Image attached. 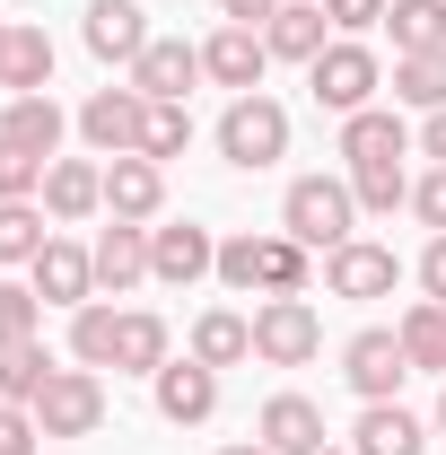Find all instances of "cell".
Wrapping results in <instances>:
<instances>
[{"mask_svg":"<svg viewBox=\"0 0 446 455\" xmlns=\"http://www.w3.org/2000/svg\"><path fill=\"white\" fill-rule=\"evenodd\" d=\"M341 158H350V193H359V211H377L394 220L402 202H411V132H402V114L394 106H368V114H341Z\"/></svg>","mask_w":446,"mask_h":455,"instance_id":"cell-1","label":"cell"},{"mask_svg":"<svg viewBox=\"0 0 446 455\" xmlns=\"http://www.w3.org/2000/svg\"><path fill=\"white\" fill-rule=\"evenodd\" d=\"M280 228L307 245V254H333L359 236V193H350V175H298L289 193H280Z\"/></svg>","mask_w":446,"mask_h":455,"instance_id":"cell-2","label":"cell"},{"mask_svg":"<svg viewBox=\"0 0 446 455\" xmlns=\"http://www.w3.org/2000/svg\"><path fill=\"white\" fill-rule=\"evenodd\" d=\"M219 158L236 175H263V167H280L289 158V106L280 97H227V114H219Z\"/></svg>","mask_w":446,"mask_h":455,"instance_id":"cell-3","label":"cell"},{"mask_svg":"<svg viewBox=\"0 0 446 455\" xmlns=\"http://www.w3.org/2000/svg\"><path fill=\"white\" fill-rule=\"evenodd\" d=\"M307 88H315V106H324V114H368V106H377V88H386V61L368 53L359 36H333L324 53L307 61Z\"/></svg>","mask_w":446,"mask_h":455,"instance_id":"cell-4","label":"cell"},{"mask_svg":"<svg viewBox=\"0 0 446 455\" xmlns=\"http://www.w3.org/2000/svg\"><path fill=\"white\" fill-rule=\"evenodd\" d=\"M70 132L88 140V158H131L140 140H149V97L123 79V88H97L88 106L70 114Z\"/></svg>","mask_w":446,"mask_h":455,"instance_id":"cell-5","label":"cell"},{"mask_svg":"<svg viewBox=\"0 0 446 455\" xmlns=\"http://www.w3.org/2000/svg\"><path fill=\"white\" fill-rule=\"evenodd\" d=\"M27 411H36L44 438H97V429H106V377H97V368H53L44 395L27 403Z\"/></svg>","mask_w":446,"mask_h":455,"instance_id":"cell-6","label":"cell"},{"mask_svg":"<svg viewBox=\"0 0 446 455\" xmlns=\"http://www.w3.org/2000/svg\"><path fill=\"white\" fill-rule=\"evenodd\" d=\"M315 350H324V315L307 298H263L254 307V359L263 368H307Z\"/></svg>","mask_w":446,"mask_h":455,"instance_id":"cell-7","label":"cell"},{"mask_svg":"<svg viewBox=\"0 0 446 455\" xmlns=\"http://www.w3.org/2000/svg\"><path fill=\"white\" fill-rule=\"evenodd\" d=\"M341 377H350V395H359V403H394V395H402V377H411L402 333H386V324L350 333V341H341Z\"/></svg>","mask_w":446,"mask_h":455,"instance_id":"cell-8","label":"cell"},{"mask_svg":"<svg viewBox=\"0 0 446 455\" xmlns=\"http://www.w3.org/2000/svg\"><path fill=\"white\" fill-rule=\"evenodd\" d=\"M394 281H402V263H394V245H377V236H350V245H333V254H324V289H333V298H350V307L394 298Z\"/></svg>","mask_w":446,"mask_h":455,"instance_id":"cell-9","label":"cell"},{"mask_svg":"<svg viewBox=\"0 0 446 455\" xmlns=\"http://www.w3.org/2000/svg\"><path fill=\"white\" fill-rule=\"evenodd\" d=\"M219 272V236L202 220H175V228H149V281H167V289H193V281H211Z\"/></svg>","mask_w":446,"mask_h":455,"instance_id":"cell-10","label":"cell"},{"mask_svg":"<svg viewBox=\"0 0 446 455\" xmlns=\"http://www.w3.org/2000/svg\"><path fill=\"white\" fill-rule=\"evenodd\" d=\"M263 70H272V44H263V27H211L202 36V79H219V88H236V97H254L263 88Z\"/></svg>","mask_w":446,"mask_h":455,"instance_id":"cell-11","label":"cell"},{"mask_svg":"<svg viewBox=\"0 0 446 455\" xmlns=\"http://www.w3.org/2000/svg\"><path fill=\"white\" fill-rule=\"evenodd\" d=\"M27 289H36L44 307H88V298H97V254H88L79 236H61V228H53V245L27 263Z\"/></svg>","mask_w":446,"mask_h":455,"instance_id":"cell-12","label":"cell"},{"mask_svg":"<svg viewBox=\"0 0 446 455\" xmlns=\"http://www.w3.org/2000/svg\"><path fill=\"white\" fill-rule=\"evenodd\" d=\"M79 36H88V53H97V61H123V70L158 44L140 0H88V9H79Z\"/></svg>","mask_w":446,"mask_h":455,"instance_id":"cell-13","label":"cell"},{"mask_svg":"<svg viewBox=\"0 0 446 455\" xmlns=\"http://www.w3.org/2000/svg\"><path fill=\"white\" fill-rule=\"evenodd\" d=\"M149 386H158V420H175V429H202V420L219 411V368H202L193 350H184V359H167Z\"/></svg>","mask_w":446,"mask_h":455,"instance_id":"cell-14","label":"cell"},{"mask_svg":"<svg viewBox=\"0 0 446 455\" xmlns=\"http://www.w3.org/2000/svg\"><path fill=\"white\" fill-rule=\"evenodd\" d=\"M167 211V167L158 158H106V220H131V228H149Z\"/></svg>","mask_w":446,"mask_h":455,"instance_id":"cell-15","label":"cell"},{"mask_svg":"<svg viewBox=\"0 0 446 455\" xmlns=\"http://www.w3.org/2000/svg\"><path fill=\"white\" fill-rule=\"evenodd\" d=\"M123 79H131V88H140L149 106H184V88L202 79V44H184V36H158L149 53L123 70Z\"/></svg>","mask_w":446,"mask_h":455,"instance_id":"cell-16","label":"cell"},{"mask_svg":"<svg viewBox=\"0 0 446 455\" xmlns=\"http://www.w3.org/2000/svg\"><path fill=\"white\" fill-rule=\"evenodd\" d=\"M254 438H263L272 455H324V447H333L324 411H315L307 395H272L263 411H254Z\"/></svg>","mask_w":446,"mask_h":455,"instance_id":"cell-17","label":"cell"},{"mask_svg":"<svg viewBox=\"0 0 446 455\" xmlns=\"http://www.w3.org/2000/svg\"><path fill=\"white\" fill-rule=\"evenodd\" d=\"M36 202L53 211V228L97 220V211H106V167H97V158H53V167H44V193H36Z\"/></svg>","mask_w":446,"mask_h":455,"instance_id":"cell-18","label":"cell"},{"mask_svg":"<svg viewBox=\"0 0 446 455\" xmlns=\"http://www.w3.org/2000/svg\"><path fill=\"white\" fill-rule=\"evenodd\" d=\"M88 254H97V298H123V289L149 281V228H131V220H106Z\"/></svg>","mask_w":446,"mask_h":455,"instance_id":"cell-19","label":"cell"},{"mask_svg":"<svg viewBox=\"0 0 446 455\" xmlns=\"http://www.w3.org/2000/svg\"><path fill=\"white\" fill-rule=\"evenodd\" d=\"M350 455H429V429H420V411H402V403H359Z\"/></svg>","mask_w":446,"mask_h":455,"instance_id":"cell-20","label":"cell"},{"mask_svg":"<svg viewBox=\"0 0 446 455\" xmlns=\"http://www.w3.org/2000/svg\"><path fill=\"white\" fill-rule=\"evenodd\" d=\"M263 44H272V61H315L324 44H333V18H324V0H280L272 27H263Z\"/></svg>","mask_w":446,"mask_h":455,"instance_id":"cell-21","label":"cell"},{"mask_svg":"<svg viewBox=\"0 0 446 455\" xmlns=\"http://www.w3.org/2000/svg\"><path fill=\"white\" fill-rule=\"evenodd\" d=\"M61 132H70V114L53 106V88H44V97H9V106H0V140H18V149H36L44 167L61 158Z\"/></svg>","mask_w":446,"mask_h":455,"instance_id":"cell-22","label":"cell"},{"mask_svg":"<svg viewBox=\"0 0 446 455\" xmlns=\"http://www.w3.org/2000/svg\"><path fill=\"white\" fill-rule=\"evenodd\" d=\"M175 350H167V315H149V307H123V324H114V377H158Z\"/></svg>","mask_w":446,"mask_h":455,"instance_id":"cell-23","label":"cell"},{"mask_svg":"<svg viewBox=\"0 0 446 455\" xmlns=\"http://www.w3.org/2000/svg\"><path fill=\"white\" fill-rule=\"evenodd\" d=\"M193 359H202V368H245V359H254V315H236V307L193 315Z\"/></svg>","mask_w":446,"mask_h":455,"instance_id":"cell-24","label":"cell"},{"mask_svg":"<svg viewBox=\"0 0 446 455\" xmlns=\"http://www.w3.org/2000/svg\"><path fill=\"white\" fill-rule=\"evenodd\" d=\"M9 97H44L53 88V36L44 27H9V70H0Z\"/></svg>","mask_w":446,"mask_h":455,"instance_id":"cell-25","label":"cell"},{"mask_svg":"<svg viewBox=\"0 0 446 455\" xmlns=\"http://www.w3.org/2000/svg\"><path fill=\"white\" fill-rule=\"evenodd\" d=\"M402 350H411V377H446V307L438 298H420V307H402Z\"/></svg>","mask_w":446,"mask_h":455,"instance_id":"cell-26","label":"cell"},{"mask_svg":"<svg viewBox=\"0 0 446 455\" xmlns=\"http://www.w3.org/2000/svg\"><path fill=\"white\" fill-rule=\"evenodd\" d=\"M394 53H446V0H394Z\"/></svg>","mask_w":446,"mask_h":455,"instance_id":"cell-27","label":"cell"},{"mask_svg":"<svg viewBox=\"0 0 446 455\" xmlns=\"http://www.w3.org/2000/svg\"><path fill=\"white\" fill-rule=\"evenodd\" d=\"M307 281H315V254L280 228V236H263V298H307Z\"/></svg>","mask_w":446,"mask_h":455,"instance_id":"cell-28","label":"cell"},{"mask_svg":"<svg viewBox=\"0 0 446 455\" xmlns=\"http://www.w3.org/2000/svg\"><path fill=\"white\" fill-rule=\"evenodd\" d=\"M114 324H123V307H106V298L70 307V359L79 368H114Z\"/></svg>","mask_w":446,"mask_h":455,"instance_id":"cell-29","label":"cell"},{"mask_svg":"<svg viewBox=\"0 0 446 455\" xmlns=\"http://www.w3.org/2000/svg\"><path fill=\"white\" fill-rule=\"evenodd\" d=\"M394 106H446V53H394Z\"/></svg>","mask_w":446,"mask_h":455,"instance_id":"cell-30","label":"cell"},{"mask_svg":"<svg viewBox=\"0 0 446 455\" xmlns=\"http://www.w3.org/2000/svg\"><path fill=\"white\" fill-rule=\"evenodd\" d=\"M44 377H53V350H44V341H9V350H0V403H36Z\"/></svg>","mask_w":446,"mask_h":455,"instance_id":"cell-31","label":"cell"},{"mask_svg":"<svg viewBox=\"0 0 446 455\" xmlns=\"http://www.w3.org/2000/svg\"><path fill=\"white\" fill-rule=\"evenodd\" d=\"M53 211H36V202H0V263H36L44 245H53Z\"/></svg>","mask_w":446,"mask_h":455,"instance_id":"cell-32","label":"cell"},{"mask_svg":"<svg viewBox=\"0 0 446 455\" xmlns=\"http://www.w3.org/2000/svg\"><path fill=\"white\" fill-rule=\"evenodd\" d=\"M184 149H193V114H184V106H149V140H140V158L167 167V158H184Z\"/></svg>","mask_w":446,"mask_h":455,"instance_id":"cell-33","label":"cell"},{"mask_svg":"<svg viewBox=\"0 0 446 455\" xmlns=\"http://www.w3.org/2000/svg\"><path fill=\"white\" fill-rule=\"evenodd\" d=\"M36 193H44V158L18 149V140H0V202H36Z\"/></svg>","mask_w":446,"mask_h":455,"instance_id":"cell-34","label":"cell"},{"mask_svg":"<svg viewBox=\"0 0 446 455\" xmlns=\"http://www.w3.org/2000/svg\"><path fill=\"white\" fill-rule=\"evenodd\" d=\"M219 281L227 289H263V236H219Z\"/></svg>","mask_w":446,"mask_h":455,"instance_id":"cell-35","label":"cell"},{"mask_svg":"<svg viewBox=\"0 0 446 455\" xmlns=\"http://www.w3.org/2000/svg\"><path fill=\"white\" fill-rule=\"evenodd\" d=\"M36 315H44V298H36V289L0 281V350H9V341H36Z\"/></svg>","mask_w":446,"mask_h":455,"instance_id":"cell-36","label":"cell"},{"mask_svg":"<svg viewBox=\"0 0 446 455\" xmlns=\"http://www.w3.org/2000/svg\"><path fill=\"white\" fill-rule=\"evenodd\" d=\"M394 0H324V18H333V36H368V27H386Z\"/></svg>","mask_w":446,"mask_h":455,"instance_id":"cell-37","label":"cell"},{"mask_svg":"<svg viewBox=\"0 0 446 455\" xmlns=\"http://www.w3.org/2000/svg\"><path fill=\"white\" fill-rule=\"evenodd\" d=\"M36 438H44L36 411H27V403H0V455H36Z\"/></svg>","mask_w":446,"mask_h":455,"instance_id":"cell-38","label":"cell"},{"mask_svg":"<svg viewBox=\"0 0 446 455\" xmlns=\"http://www.w3.org/2000/svg\"><path fill=\"white\" fill-rule=\"evenodd\" d=\"M411 211H420V220H429V228L446 236V167H429L420 184H411Z\"/></svg>","mask_w":446,"mask_h":455,"instance_id":"cell-39","label":"cell"},{"mask_svg":"<svg viewBox=\"0 0 446 455\" xmlns=\"http://www.w3.org/2000/svg\"><path fill=\"white\" fill-rule=\"evenodd\" d=\"M420 289L446 307V236H429V254H420Z\"/></svg>","mask_w":446,"mask_h":455,"instance_id":"cell-40","label":"cell"},{"mask_svg":"<svg viewBox=\"0 0 446 455\" xmlns=\"http://www.w3.org/2000/svg\"><path fill=\"white\" fill-rule=\"evenodd\" d=\"M272 9H280V0H219L227 27H272Z\"/></svg>","mask_w":446,"mask_h":455,"instance_id":"cell-41","label":"cell"},{"mask_svg":"<svg viewBox=\"0 0 446 455\" xmlns=\"http://www.w3.org/2000/svg\"><path fill=\"white\" fill-rule=\"evenodd\" d=\"M420 158H438V167H446V106L420 114Z\"/></svg>","mask_w":446,"mask_h":455,"instance_id":"cell-42","label":"cell"},{"mask_svg":"<svg viewBox=\"0 0 446 455\" xmlns=\"http://www.w3.org/2000/svg\"><path fill=\"white\" fill-rule=\"evenodd\" d=\"M219 455H272V447H263V438H245V447H219Z\"/></svg>","mask_w":446,"mask_h":455,"instance_id":"cell-43","label":"cell"},{"mask_svg":"<svg viewBox=\"0 0 446 455\" xmlns=\"http://www.w3.org/2000/svg\"><path fill=\"white\" fill-rule=\"evenodd\" d=\"M0 70H9V18H0Z\"/></svg>","mask_w":446,"mask_h":455,"instance_id":"cell-44","label":"cell"},{"mask_svg":"<svg viewBox=\"0 0 446 455\" xmlns=\"http://www.w3.org/2000/svg\"><path fill=\"white\" fill-rule=\"evenodd\" d=\"M438 429H446V386H438Z\"/></svg>","mask_w":446,"mask_h":455,"instance_id":"cell-45","label":"cell"},{"mask_svg":"<svg viewBox=\"0 0 446 455\" xmlns=\"http://www.w3.org/2000/svg\"><path fill=\"white\" fill-rule=\"evenodd\" d=\"M324 455H350V447H324Z\"/></svg>","mask_w":446,"mask_h":455,"instance_id":"cell-46","label":"cell"}]
</instances>
